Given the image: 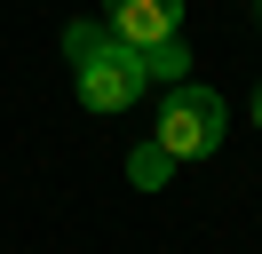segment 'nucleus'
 <instances>
[{
	"label": "nucleus",
	"instance_id": "1",
	"mask_svg": "<svg viewBox=\"0 0 262 254\" xmlns=\"http://www.w3.org/2000/svg\"><path fill=\"white\" fill-rule=\"evenodd\" d=\"M64 56H72V72H80V103L88 111H127L135 95L151 88L143 56H135L127 40H112L103 24H72L64 32Z\"/></svg>",
	"mask_w": 262,
	"mask_h": 254
},
{
	"label": "nucleus",
	"instance_id": "6",
	"mask_svg": "<svg viewBox=\"0 0 262 254\" xmlns=\"http://www.w3.org/2000/svg\"><path fill=\"white\" fill-rule=\"evenodd\" d=\"M254 119H262V95H254Z\"/></svg>",
	"mask_w": 262,
	"mask_h": 254
},
{
	"label": "nucleus",
	"instance_id": "5",
	"mask_svg": "<svg viewBox=\"0 0 262 254\" xmlns=\"http://www.w3.org/2000/svg\"><path fill=\"white\" fill-rule=\"evenodd\" d=\"M167 167H175V159H167L159 143H143V151L127 159V175H135V183H167Z\"/></svg>",
	"mask_w": 262,
	"mask_h": 254
},
{
	"label": "nucleus",
	"instance_id": "4",
	"mask_svg": "<svg viewBox=\"0 0 262 254\" xmlns=\"http://www.w3.org/2000/svg\"><path fill=\"white\" fill-rule=\"evenodd\" d=\"M143 72H151V79H167V88H175V79L191 72V56H183V40H159V48H143Z\"/></svg>",
	"mask_w": 262,
	"mask_h": 254
},
{
	"label": "nucleus",
	"instance_id": "2",
	"mask_svg": "<svg viewBox=\"0 0 262 254\" xmlns=\"http://www.w3.org/2000/svg\"><path fill=\"white\" fill-rule=\"evenodd\" d=\"M151 143H159L167 159H207L214 143H223V95H214V88H191V79H175V88H167V103H159Z\"/></svg>",
	"mask_w": 262,
	"mask_h": 254
},
{
	"label": "nucleus",
	"instance_id": "3",
	"mask_svg": "<svg viewBox=\"0 0 262 254\" xmlns=\"http://www.w3.org/2000/svg\"><path fill=\"white\" fill-rule=\"evenodd\" d=\"M175 24H183V0H103V32L127 40L135 56L159 48V40H175Z\"/></svg>",
	"mask_w": 262,
	"mask_h": 254
}]
</instances>
